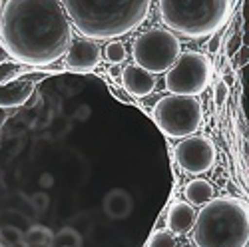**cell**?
<instances>
[{
	"instance_id": "obj_1",
	"label": "cell",
	"mask_w": 249,
	"mask_h": 247,
	"mask_svg": "<svg viewBox=\"0 0 249 247\" xmlns=\"http://www.w3.org/2000/svg\"><path fill=\"white\" fill-rule=\"evenodd\" d=\"M158 132L88 72L0 108V247H142L172 192Z\"/></svg>"
},
{
	"instance_id": "obj_2",
	"label": "cell",
	"mask_w": 249,
	"mask_h": 247,
	"mask_svg": "<svg viewBox=\"0 0 249 247\" xmlns=\"http://www.w3.org/2000/svg\"><path fill=\"white\" fill-rule=\"evenodd\" d=\"M70 22L60 0H6L0 10V42L20 64L48 66L68 52Z\"/></svg>"
},
{
	"instance_id": "obj_3",
	"label": "cell",
	"mask_w": 249,
	"mask_h": 247,
	"mask_svg": "<svg viewBox=\"0 0 249 247\" xmlns=\"http://www.w3.org/2000/svg\"><path fill=\"white\" fill-rule=\"evenodd\" d=\"M84 38L110 40L136 30L148 18L152 0H60Z\"/></svg>"
},
{
	"instance_id": "obj_4",
	"label": "cell",
	"mask_w": 249,
	"mask_h": 247,
	"mask_svg": "<svg viewBox=\"0 0 249 247\" xmlns=\"http://www.w3.org/2000/svg\"><path fill=\"white\" fill-rule=\"evenodd\" d=\"M197 247H245L249 243V212L233 197L205 203L194 228Z\"/></svg>"
},
{
	"instance_id": "obj_5",
	"label": "cell",
	"mask_w": 249,
	"mask_h": 247,
	"mask_svg": "<svg viewBox=\"0 0 249 247\" xmlns=\"http://www.w3.org/2000/svg\"><path fill=\"white\" fill-rule=\"evenodd\" d=\"M231 10V0H160L161 22L185 38L219 32Z\"/></svg>"
},
{
	"instance_id": "obj_6",
	"label": "cell",
	"mask_w": 249,
	"mask_h": 247,
	"mask_svg": "<svg viewBox=\"0 0 249 247\" xmlns=\"http://www.w3.org/2000/svg\"><path fill=\"white\" fill-rule=\"evenodd\" d=\"M203 110L196 96L170 94L156 102L154 122L168 138H190L201 126Z\"/></svg>"
},
{
	"instance_id": "obj_7",
	"label": "cell",
	"mask_w": 249,
	"mask_h": 247,
	"mask_svg": "<svg viewBox=\"0 0 249 247\" xmlns=\"http://www.w3.org/2000/svg\"><path fill=\"white\" fill-rule=\"evenodd\" d=\"M132 56L138 66L152 74L168 72L181 56V44L172 30L152 28L142 32L132 44Z\"/></svg>"
},
{
	"instance_id": "obj_8",
	"label": "cell",
	"mask_w": 249,
	"mask_h": 247,
	"mask_svg": "<svg viewBox=\"0 0 249 247\" xmlns=\"http://www.w3.org/2000/svg\"><path fill=\"white\" fill-rule=\"evenodd\" d=\"M210 58L199 52H183L176 64L165 72V90L178 96H197L210 82Z\"/></svg>"
},
{
	"instance_id": "obj_9",
	"label": "cell",
	"mask_w": 249,
	"mask_h": 247,
	"mask_svg": "<svg viewBox=\"0 0 249 247\" xmlns=\"http://www.w3.org/2000/svg\"><path fill=\"white\" fill-rule=\"evenodd\" d=\"M174 158L183 172L199 176L212 170L215 161V148L205 136H190L176 146Z\"/></svg>"
},
{
	"instance_id": "obj_10",
	"label": "cell",
	"mask_w": 249,
	"mask_h": 247,
	"mask_svg": "<svg viewBox=\"0 0 249 247\" xmlns=\"http://www.w3.org/2000/svg\"><path fill=\"white\" fill-rule=\"evenodd\" d=\"M64 62L70 72H94L102 62V50L92 38H78L72 40Z\"/></svg>"
},
{
	"instance_id": "obj_11",
	"label": "cell",
	"mask_w": 249,
	"mask_h": 247,
	"mask_svg": "<svg viewBox=\"0 0 249 247\" xmlns=\"http://www.w3.org/2000/svg\"><path fill=\"white\" fill-rule=\"evenodd\" d=\"M122 86L128 94H132L136 98H146L156 88V78L146 68L132 64L122 70Z\"/></svg>"
},
{
	"instance_id": "obj_12",
	"label": "cell",
	"mask_w": 249,
	"mask_h": 247,
	"mask_svg": "<svg viewBox=\"0 0 249 247\" xmlns=\"http://www.w3.org/2000/svg\"><path fill=\"white\" fill-rule=\"evenodd\" d=\"M36 84L26 78L22 80H10L0 84V108H18L24 106L32 98Z\"/></svg>"
},
{
	"instance_id": "obj_13",
	"label": "cell",
	"mask_w": 249,
	"mask_h": 247,
	"mask_svg": "<svg viewBox=\"0 0 249 247\" xmlns=\"http://www.w3.org/2000/svg\"><path fill=\"white\" fill-rule=\"evenodd\" d=\"M197 215L194 212V205L188 201H174L165 215V225L174 235H183L196 228Z\"/></svg>"
},
{
	"instance_id": "obj_14",
	"label": "cell",
	"mask_w": 249,
	"mask_h": 247,
	"mask_svg": "<svg viewBox=\"0 0 249 247\" xmlns=\"http://www.w3.org/2000/svg\"><path fill=\"white\" fill-rule=\"evenodd\" d=\"M183 195L192 205H199V208H203L205 203H210L213 199V185L207 179L196 177V179H192L188 185H185Z\"/></svg>"
},
{
	"instance_id": "obj_15",
	"label": "cell",
	"mask_w": 249,
	"mask_h": 247,
	"mask_svg": "<svg viewBox=\"0 0 249 247\" xmlns=\"http://www.w3.org/2000/svg\"><path fill=\"white\" fill-rule=\"evenodd\" d=\"M104 56H106V60L110 62V64L118 66V64H122V62L126 60L128 52H126V46H124L122 42H110L106 46V50H104Z\"/></svg>"
},
{
	"instance_id": "obj_16",
	"label": "cell",
	"mask_w": 249,
	"mask_h": 247,
	"mask_svg": "<svg viewBox=\"0 0 249 247\" xmlns=\"http://www.w3.org/2000/svg\"><path fill=\"white\" fill-rule=\"evenodd\" d=\"M148 247H176V239L172 231H154V235L148 241Z\"/></svg>"
},
{
	"instance_id": "obj_17",
	"label": "cell",
	"mask_w": 249,
	"mask_h": 247,
	"mask_svg": "<svg viewBox=\"0 0 249 247\" xmlns=\"http://www.w3.org/2000/svg\"><path fill=\"white\" fill-rule=\"evenodd\" d=\"M227 94H230V86H227L223 80H219L217 84H215V104L217 106H223L225 104Z\"/></svg>"
},
{
	"instance_id": "obj_18",
	"label": "cell",
	"mask_w": 249,
	"mask_h": 247,
	"mask_svg": "<svg viewBox=\"0 0 249 247\" xmlns=\"http://www.w3.org/2000/svg\"><path fill=\"white\" fill-rule=\"evenodd\" d=\"M247 64H249V46L243 44V46L237 50V54H235V66H237V68H245Z\"/></svg>"
},
{
	"instance_id": "obj_19",
	"label": "cell",
	"mask_w": 249,
	"mask_h": 247,
	"mask_svg": "<svg viewBox=\"0 0 249 247\" xmlns=\"http://www.w3.org/2000/svg\"><path fill=\"white\" fill-rule=\"evenodd\" d=\"M241 46H243V44H241V34H233V36L230 38V42H227V54L235 56Z\"/></svg>"
},
{
	"instance_id": "obj_20",
	"label": "cell",
	"mask_w": 249,
	"mask_h": 247,
	"mask_svg": "<svg viewBox=\"0 0 249 247\" xmlns=\"http://www.w3.org/2000/svg\"><path fill=\"white\" fill-rule=\"evenodd\" d=\"M12 74H16V70H14L12 64H2V66H0V84H4V82H10L8 76H12Z\"/></svg>"
},
{
	"instance_id": "obj_21",
	"label": "cell",
	"mask_w": 249,
	"mask_h": 247,
	"mask_svg": "<svg viewBox=\"0 0 249 247\" xmlns=\"http://www.w3.org/2000/svg\"><path fill=\"white\" fill-rule=\"evenodd\" d=\"M219 44H221V34H219V32H215V34L212 36V40H210V44H207V50H210L212 54H217Z\"/></svg>"
},
{
	"instance_id": "obj_22",
	"label": "cell",
	"mask_w": 249,
	"mask_h": 247,
	"mask_svg": "<svg viewBox=\"0 0 249 247\" xmlns=\"http://www.w3.org/2000/svg\"><path fill=\"white\" fill-rule=\"evenodd\" d=\"M8 58H10V54L6 52L4 44H2V42H0V66H2V64H6V62H8Z\"/></svg>"
},
{
	"instance_id": "obj_23",
	"label": "cell",
	"mask_w": 249,
	"mask_h": 247,
	"mask_svg": "<svg viewBox=\"0 0 249 247\" xmlns=\"http://www.w3.org/2000/svg\"><path fill=\"white\" fill-rule=\"evenodd\" d=\"M223 82H225V84H227V86H230V84H231V82H233V76H231V74H225Z\"/></svg>"
},
{
	"instance_id": "obj_24",
	"label": "cell",
	"mask_w": 249,
	"mask_h": 247,
	"mask_svg": "<svg viewBox=\"0 0 249 247\" xmlns=\"http://www.w3.org/2000/svg\"><path fill=\"white\" fill-rule=\"evenodd\" d=\"M247 82H249V72H247Z\"/></svg>"
},
{
	"instance_id": "obj_25",
	"label": "cell",
	"mask_w": 249,
	"mask_h": 247,
	"mask_svg": "<svg viewBox=\"0 0 249 247\" xmlns=\"http://www.w3.org/2000/svg\"><path fill=\"white\" fill-rule=\"evenodd\" d=\"M0 4H2V2H0Z\"/></svg>"
}]
</instances>
